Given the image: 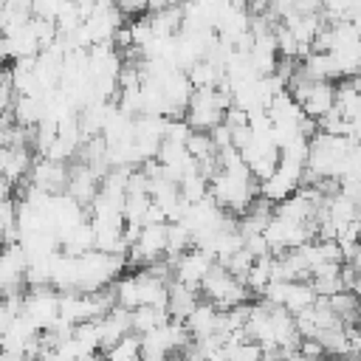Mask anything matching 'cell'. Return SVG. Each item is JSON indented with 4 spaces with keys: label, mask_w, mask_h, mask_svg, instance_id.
<instances>
[{
    "label": "cell",
    "mask_w": 361,
    "mask_h": 361,
    "mask_svg": "<svg viewBox=\"0 0 361 361\" xmlns=\"http://www.w3.org/2000/svg\"><path fill=\"white\" fill-rule=\"evenodd\" d=\"M104 361H141V355H138V336H124L118 344H113L104 355H102Z\"/></svg>",
    "instance_id": "8fae6325"
},
{
    "label": "cell",
    "mask_w": 361,
    "mask_h": 361,
    "mask_svg": "<svg viewBox=\"0 0 361 361\" xmlns=\"http://www.w3.org/2000/svg\"><path fill=\"white\" fill-rule=\"evenodd\" d=\"M20 316H25L39 333L54 330L59 322V293L54 288H28Z\"/></svg>",
    "instance_id": "3957f363"
},
{
    "label": "cell",
    "mask_w": 361,
    "mask_h": 361,
    "mask_svg": "<svg viewBox=\"0 0 361 361\" xmlns=\"http://www.w3.org/2000/svg\"><path fill=\"white\" fill-rule=\"evenodd\" d=\"M31 189H39L45 195H65L68 186V164H56L48 158H34L31 172H28V183Z\"/></svg>",
    "instance_id": "5b68a950"
},
{
    "label": "cell",
    "mask_w": 361,
    "mask_h": 361,
    "mask_svg": "<svg viewBox=\"0 0 361 361\" xmlns=\"http://www.w3.org/2000/svg\"><path fill=\"white\" fill-rule=\"evenodd\" d=\"M212 268H214V259H212L209 254H203L200 248L192 245L189 251H183V254L172 262V279L200 293V285H203V279H206V274H209Z\"/></svg>",
    "instance_id": "277c9868"
},
{
    "label": "cell",
    "mask_w": 361,
    "mask_h": 361,
    "mask_svg": "<svg viewBox=\"0 0 361 361\" xmlns=\"http://www.w3.org/2000/svg\"><path fill=\"white\" fill-rule=\"evenodd\" d=\"M200 296H203L206 302H212L217 310H231V307L248 305V290H245V285H243L237 276H231L223 265H214V268L206 274V279H203V285H200Z\"/></svg>",
    "instance_id": "7a4b0ae2"
},
{
    "label": "cell",
    "mask_w": 361,
    "mask_h": 361,
    "mask_svg": "<svg viewBox=\"0 0 361 361\" xmlns=\"http://www.w3.org/2000/svg\"><path fill=\"white\" fill-rule=\"evenodd\" d=\"M200 302V293L197 290H192V288H186V285H180V282H169V288H166V313H169V319L172 322H186V316L195 310V305Z\"/></svg>",
    "instance_id": "ba28073f"
},
{
    "label": "cell",
    "mask_w": 361,
    "mask_h": 361,
    "mask_svg": "<svg viewBox=\"0 0 361 361\" xmlns=\"http://www.w3.org/2000/svg\"><path fill=\"white\" fill-rule=\"evenodd\" d=\"M228 107L231 99L226 82L217 90H192V99L183 110V121L192 127V133H212L217 124H223Z\"/></svg>",
    "instance_id": "6da1fadb"
},
{
    "label": "cell",
    "mask_w": 361,
    "mask_h": 361,
    "mask_svg": "<svg viewBox=\"0 0 361 361\" xmlns=\"http://www.w3.org/2000/svg\"><path fill=\"white\" fill-rule=\"evenodd\" d=\"M178 192H180V197H183L189 206H195V203H200V200L209 197V178H203L200 172H192V175H186V178L178 183Z\"/></svg>",
    "instance_id": "30bf717a"
},
{
    "label": "cell",
    "mask_w": 361,
    "mask_h": 361,
    "mask_svg": "<svg viewBox=\"0 0 361 361\" xmlns=\"http://www.w3.org/2000/svg\"><path fill=\"white\" fill-rule=\"evenodd\" d=\"M217 316H220V310H217L212 302L200 299V302L195 305V310H192V313L186 316V322H183V327H186V333L192 336V341L217 336Z\"/></svg>",
    "instance_id": "52a82bcc"
},
{
    "label": "cell",
    "mask_w": 361,
    "mask_h": 361,
    "mask_svg": "<svg viewBox=\"0 0 361 361\" xmlns=\"http://www.w3.org/2000/svg\"><path fill=\"white\" fill-rule=\"evenodd\" d=\"M79 361H104L102 355H87V358H79Z\"/></svg>",
    "instance_id": "4fadbf2b"
},
{
    "label": "cell",
    "mask_w": 361,
    "mask_h": 361,
    "mask_svg": "<svg viewBox=\"0 0 361 361\" xmlns=\"http://www.w3.org/2000/svg\"><path fill=\"white\" fill-rule=\"evenodd\" d=\"M166 322H169L166 307H135L130 313V330H133V336H147V333L158 330Z\"/></svg>",
    "instance_id": "9c48e42d"
},
{
    "label": "cell",
    "mask_w": 361,
    "mask_h": 361,
    "mask_svg": "<svg viewBox=\"0 0 361 361\" xmlns=\"http://www.w3.org/2000/svg\"><path fill=\"white\" fill-rule=\"evenodd\" d=\"M34 149L28 144H11V147H0V178L14 186L20 180H28L31 164H34Z\"/></svg>",
    "instance_id": "8992f818"
},
{
    "label": "cell",
    "mask_w": 361,
    "mask_h": 361,
    "mask_svg": "<svg viewBox=\"0 0 361 361\" xmlns=\"http://www.w3.org/2000/svg\"><path fill=\"white\" fill-rule=\"evenodd\" d=\"M0 361H28V358L20 355V353H6V350H0Z\"/></svg>",
    "instance_id": "7c38bea8"
}]
</instances>
